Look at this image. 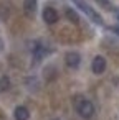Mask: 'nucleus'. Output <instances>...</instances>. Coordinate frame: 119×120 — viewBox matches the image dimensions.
I'll return each mask as SVG.
<instances>
[{
  "label": "nucleus",
  "instance_id": "f257e3e1",
  "mask_svg": "<svg viewBox=\"0 0 119 120\" xmlns=\"http://www.w3.org/2000/svg\"><path fill=\"white\" fill-rule=\"evenodd\" d=\"M74 109H76L78 115L81 118H84V120H88V118H91L94 115V105H93V102L88 100V99H84V97H76L74 99Z\"/></svg>",
  "mask_w": 119,
  "mask_h": 120
},
{
  "label": "nucleus",
  "instance_id": "f03ea898",
  "mask_svg": "<svg viewBox=\"0 0 119 120\" xmlns=\"http://www.w3.org/2000/svg\"><path fill=\"white\" fill-rule=\"evenodd\" d=\"M71 2L81 10V12H84V15H88L89 18H91V22L93 23H96V25H103L104 23V20H103V17L93 8V7H89L86 2H84V0H71Z\"/></svg>",
  "mask_w": 119,
  "mask_h": 120
},
{
  "label": "nucleus",
  "instance_id": "7ed1b4c3",
  "mask_svg": "<svg viewBox=\"0 0 119 120\" xmlns=\"http://www.w3.org/2000/svg\"><path fill=\"white\" fill-rule=\"evenodd\" d=\"M50 53V49L43 45V43H40V41H35L33 45H32V54H33V59H35V63H38V61H41L46 54Z\"/></svg>",
  "mask_w": 119,
  "mask_h": 120
},
{
  "label": "nucleus",
  "instance_id": "20e7f679",
  "mask_svg": "<svg viewBox=\"0 0 119 120\" xmlns=\"http://www.w3.org/2000/svg\"><path fill=\"white\" fill-rule=\"evenodd\" d=\"M65 64H66L68 68H71V69L79 68V64H81V56H79V53H76V51H68V53L65 54Z\"/></svg>",
  "mask_w": 119,
  "mask_h": 120
},
{
  "label": "nucleus",
  "instance_id": "39448f33",
  "mask_svg": "<svg viewBox=\"0 0 119 120\" xmlns=\"http://www.w3.org/2000/svg\"><path fill=\"white\" fill-rule=\"evenodd\" d=\"M41 17H43V22H45L46 25H55V23L58 22V18H60L58 12H56L53 7H45Z\"/></svg>",
  "mask_w": 119,
  "mask_h": 120
},
{
  "label": "nucleus",
  "instance_id": "423d86ee",
  "mask_svg": "<svg viewBox=\"0 0 119 120\" xmlns=\"http://www.w3.org/2000/svg\"><path fill=\"white\" fill-rule=\"evenodd\" d=\"M106 68H107V64H106V59L103 56H94L93 58V61H91V71L94 74H103L106 71Z\"/></svg>",
  "mask_w": 119,
  "mask_h": 120
},
{
  "label": "nucleus",
  "instance_id": "0eeeda50",
  "mask_svg": "<svg viewBox=\"0 0 119 120\" xmlns=\"http://www.w3.org/2000/svg\"><path fill=\"white\" fill-rule=\"evenodd\" d=\"M13 117H15V120H28V118H30V112H28L27 107L18 105V107H15V110H13Z\"/></svg>",
  "mask_w": 119,
  "mask_h": 120
},
{
  "label": "nucleus",
  "instance_id": "6e6552de",
  "mask_svg": "<svg viewBox=\"0 0 119 120\" xmlns=\"http://www.w3.org/2000/svg\"><path fill=\"white\" fill-rule=\"evenodd\" d=\"M37 5H38V0H25L23 2V10H25L27 17H32L37 12Z\"/></svg>",
  "mask_w": 119,
  "mask_h": 120
},
{
  "label": "nucleus",
  "instance_id": "1a4fd4ad",
  "mask_svg": "<svg viewBox=\"0 0 119 120\" xmlns=\"http://www.w3.org/2000/svg\"><path fill=\"white\" fill-rule=\"evenodd\" d=\"M65 13H66V18H68L71 23H74V25H78V23H79V15H78L73 8L66 7V8H65Z\"/></svg>",
  "mask_w": 119,
  "mask_h": 120
},
{
  "label": "nucleus",
  "instance_id": "9d476101",
  "mask_svg": "<svg viewBox=\"0 0 119 120\" xmlns=\"http://www.w3.org/2000/svg\"><path fill=\"white\" fill-rule=\"evenodd\" d=\"M10 86H12V82H10V77L8 76H0V92L8 90Z\"/></svg>",
  "mask_w": 119,
  "mask_h": 120
},
{
  "label": "nucleus",
  "instance_id": "9b49d317",
  "mask_svg": "<svg viewBox=\"0 0 119 120\" xmlns=\"http://www.w3.org/2000/svg\"><path fill=\"white\" fill-rule=\"evenodd\" d=\"M96 2L103 7V8H106V10H112L114 7L111 5V2H109V0H96Z\"/></svg>",
  "mask_w": 119,
  "mask_h": 120
},
{
  "label": "nucleus",
  "instance_id": "f8f14e48",
  "mask_svg": "<svg viewBox=\"0 0 119 120\" xmlns=\"http://www.w3.org/2000/svg\"><path fill=\"white\" fill-rule=\"evenodd\" d=\"M109 30L114 33V35H117L119 36V25H114V26H109Z\"/></svg>",
  "mask_w": 119,
  "mask_h": 120
},
{
  "label": "nucleus",
  "instance_id": "ddd939ff",
  "mask_svg": "<svg viewBox=\"0 0 119 120\" xmlns=\"http://www.w3.org/2000/svg\"><path fill=\"white\" fill-rule=\"evenodd\" d=\"M112 12H114V15H116V18L119 20V8H116V7H114V8H112Z\"/></svg>",
  "mask_w": 119,
  "mask_h": 120
},
{
  "label": "nucleus",
  "instance_id": "4468645a",
  "mask_svg": "<svg viewBox=\"0 0 119 120\" xmlns=\"http://www.w3.org/2000/svg\"><path fill=\"white\" fill-rule=\"evenodd\" d=\"M2 51H4V40L0 38V53H2Z\"/></svg>",
  "mask_w": 119,
  "mask_h": 120
},
{
  "label": "nucleus",
  "instance_id": "2eb2a0df",
  "mask_svg": "<svg viewBox=\"0 0 119 120\" xmlns=\"http://www.w3.org/2000/svg\"><path fill=\"white\" fill-rule=\"evenodd\" d=\"M53 120H60V118H53Z\"/></svg>",
  "mask_w": 119,
  "mask_h": 120
}]
</instances>
